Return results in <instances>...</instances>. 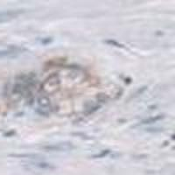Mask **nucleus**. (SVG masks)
Wrapping results in <instances>:
<instances>
[{"mask_svg": "<svg viewBox=\"0 0 175 175\" xmlns=\"http://www.w3.org/2000/svg\"><path fill=\"white\" fill-rule=\"evenodd\" d=\"M36 85V75L34 74H22L17 76L16 83L12 88V94L27 97L31 93L32 88Z\"/></svg>", "mask_w": 175, "mask_h": 175, "instance_id": "obj_1", "label": "nucleus"}, {"mask_svg": "<svg viewBox=\"0 0 175 175\" xmlns=\"http://www.w3.org/2000/svg\"><path fill=\"white\" fill-rule=\"evenodd\" d=\"M60 85V78L59 74H53L44 81L41 84V90L46 93H52L55 91Z\"/></svg>", "mask_w": 175, "mask_h": 175, "instance_id": "obj_2", "label": "nucleus"}, {"mask_svg": "<svg viewBox=\"0 0 175 175\" xmlns=\"http://www.w3.org/2000/svg\"><path fill=\"white\" fill-rule=\"evenodd\" d=\"M43 149L46 150L47 152H68V151H72L74 149V145L72 143H58V144H53L49 145L43 146Z\"/></svg>", "mask_w": 175, "mask_h": 175, "instance_id": "obj_3", "label": "nucleus"}, {"mask_svg": "<svg viewBox=\"0 0 175 175\" xmlns=\"http://www.w3.org/2000/svg\"><path fill=\"white\" fill-rule=\"evenodd\" d=\"M38 104L39 107L37 109V112L40 115L48 116L52 111L50 100L46 97H41L38 99Z\"/></svg>", "mask_w": 175, "mask_h": 175, "instance_id": "obj_4", "label": "nucleus"}, {"mask_svg": "<svg viewBox=\"0 0 175 175\" xmlns=\"http://www.w3.org/2000/svg\"><path fill=\"white\" fill-rule=\"evenodd\" d=\"M23 50H26V49L22 47H19V46H12V47H9L8 49L0 50V59L16 57L19 55V54H21Z\"/></svg>", "mask_w": 175, "mask_h": 175, "instance_id": "obj_5", "label": "nucleus"}, {"mask_svg": "<svg viewBox=\"0 0 175 175\" xmlns=\"http://www.w3.org/2000/svg\"><path fill=\"white\" fill-rule=\"evenodd\" d=\"M164 118H165V116L164 115L154 116H151V117H148V118L144 119L140 123V125H151V124H153V123H157L158 121H161Z\"/></svg>", "mask_w": 175, "mask_h": 175, "instance_id": "obj_6", "label": "nucleus"}, {"mask_svg": "<svg viewBox=\"0 0 175 175\" xmlns=\"http://www.w3.org/2000/svg\"><path fill=\"white\" fill-rule=\"evenodd\" d=\"M104 42L106 43V44H109V45H111V46H116V47H118V48H125V46L123 45V44H121L119 42H117L116 40H104Z\"/></svg>", "mask_w": 175, "mask_h": 175, "instance_id": "obj_7", "label": "nucleus"}, {"mask_svg": "<svg viewBox=\"0 0 175 175\" xmlns=\"http://www.w3.org/2000/svg\"><path fill=\"white\" fill-rule=\"evenodd\" d=\"M111 153V150H102L100 153H97L93 155V158H105L106 156H108L109 154Z\"/></svg>", "mask_w": 175, "mask_h": 175, "instance_id": "obj_8", "label": "nucleus"}, {"mask_svg": "<svg viewBox=\"0 0 175 175\" xmlns=\"http://www.w3.org/2000/svg\"><path fill=\"white\" fill-rule=\"evenodd\" d=\"M52 41H53V39H52V38H44V39H42L41 43L42 44H44V45H46V44H48V43H50V42Z\"/></svg>", "mask_w": 175, "mask_h": 175, "instance_id": "obj_9", "label": "nucleus"}, {"mask_svg": "<svg viewBox=\"0 0 175 175\" xmlns=\"http://www.w3.org/2000/svg\"><path fill=\"white\" fill-rule=\"evenodd\" d=\"M6 21H8V20H7V19H0V24L4 23V22H6Z\"/></svg>", "mask_w": 175, "mask_h": 175, "instance_id": "obj_10", "label": "nucleus"}]
</instances>
